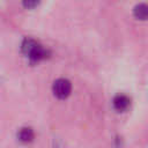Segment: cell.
<instances>
[{
	"label": "cell",
	"instance_id": "cell-1",
	"mask_svg": "<svg viewBox=\"0 0 148 148\" xmlns=\"http://www.w3.org/2000/svg\"><path fill=\"white\" fill-rule=\"evenodd\" d=\"M52 91L56 97L64 99L69 96V94L72 91V83L69 80H67L65 77H59L53 82Z\"/></svg>",
	"mask_w": 148,
	"mask_h": 148
},
{
	"label": "cell",
	"instance_id": "cell-2",
	"mask_svg": "<svg viewBox=\"0 0 148 148\" xmlns=\"http://www.w3.org/2000/svg\"><path fill=\"white\" fill-rule=\"evenodd\" d=\"M112 104H113V108L117 110V111H125L130 104H131V101L130 98L126 96V95H123V94H118L113 97L112 99Z\"/></svg>",
	"mask_w": 148,
	"mask_h": 148
},
{
	"label": "cell",
	"instance_id": "cell-3",
	"mask_svg": "<svg viewBox=\"0 0 148 148\" xmlns=\"http://www.w3.org/2000/svg\"><path fill=\"white\" fill-rule=\"evenodd\" d=\"M34 138H35V133L31 127L24 126V127H21L17 132V139L22 143H29L34 140Z\"/></svg>",
	"mask_w": 148,
	"mask_h": 148
},
{
	"label": "cell",
	"instance_id": "cell-4",
	"mask_svg": "<svg viewBox=\"0 0 148 148\" xmlns=\"http://www.w3.org/2000/svg\"><path fill=\"white\" fill-rule=\"evenodd\" d=\"M39 43H37L35 39L32 38H25L23 42H22V45H21V49H22V52L30 58V56L35 52V50L38 47Z\"/></svg>",
	"mask_w": 148,
	"mask_h": 148
},
{
	"label": "cell",
	"instance_id": "cell-5",
	"mask_svg": "<svg viewBox=\"0 0 148 148\" xmlns=\"http://www.w3.org/2000/svg\"><path fill=\"white\" fill-rule=\"evenodd\" d=\"M133 14L136 18L139 20H146L148 16V7L146 3H139L134 7L133 9Z\"/></svg>",
	"mask_w": 148,
	"mask_h": 148
},
{
	"label": "cell",
	"instance_id": "cell-6",
	"mask_svg": "<svg viewBox=\"0 0 148 148\" xmlns=\"http://www.w3.org/2000/svg\"><path fill=\"white\" fill-rule=\"evenodd\" d=\"M38 5V2L37 1H24L23 2V6L25 7V8H34V7H36Z\"/></svg>",
	"mask_w": 148,
	"mask_h": 148
}]
</instances>
